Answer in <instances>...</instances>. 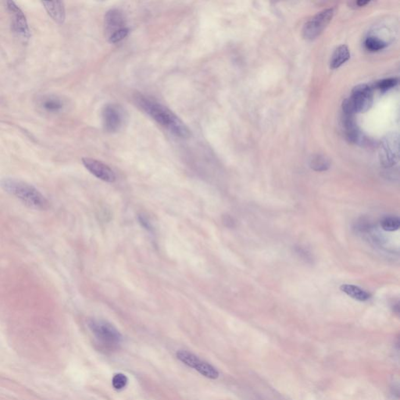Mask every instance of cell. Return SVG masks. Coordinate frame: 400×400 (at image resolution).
<instances>
[{
    "instance_id": "cell-1",
    "label": "cell",
    "mask_w": 400,
    "mask_h": 400,
    "mask_svg": "<svg viewBox=\"0 0 400 400\" xmlns=\"http://www.w3.org/2000/svg\"><path fill=\"white\" fill-rule=\"evenodd\" d=\"M135 103L149 117L173 135L182 139L190 136V130L185 123L171 110L157 100L146 95H138L135 97Z\"/></svg>"
},
{
    "instance_id": "cell-2",
    "label": "cell",
    "mask_w": 400,
    "mask_h": 400,
    "mask_svg": "<svg viewBox=\"0 0 400 400\" xmlns=\"http://www.w3.org/2000/svg\"><path fill=\"white\" fill-rule=\"evenodd\" d=\"M0 187L29 208L42 211L49 209L50 203L46 197L28 182L14 178H4L0 180Z\"/></svg>"
},
{
    "instance_id": "cell-3",
    "label": "cell",
    "mask_w": 400,
    "mask_h": 400,
    "mask_svg": "<svg viewBox=\"0 0 400 400\" xmlns=\"http://www.w3.org/2000/svg\"><path fill=\"white\" fill-rule=\"evenodd\" d=\"M88 326L104 348L114 349L120 345L122 335L110 322L103 319L92 318L88 321Z\"/></svg>"
},
{
    "instance_id": "cell-4",
    "label": "cell",
    "mask_w": 400,
    "mask_h": 400,
    "mask_svg": "<svg viewBox=\"0 0 400 400\" xmlns=\"http://www.w3.org/2000/svg\"><path fill=\"white\" fill-rule=\"evenodd\" d=\"M176 356L182 363L196 370L204 377L213 380L218 379V370L214 366L209 364L208 362L203 360L192 353L187 350H179Z\"/></svg>"
},
{
    "instance_id": "cell-5",
    "label": "cell",
    "mask_w": 400,
    "mask_h": 400,
    "mask_svg": "<svg viewBox=\"0 0 400 400\" xmlns=\"http://www.w3.org/2000/svg\"><path fill=\"white\" fill-rule=\"evenodd\" d=\"M345 100L355 114L364 113L367 111L373 104V91L369 85L362 84L356 86L349 98Z\"/></svg>"
},
{
    "instance_id": "cell-6",
    "label": "cell",
    "mask_w": 400,
    "mask_h": 400,
    "mask_svg": "<svg viewBox=\"0 0 400 400\" xmlns=\"http://www.w3.org/2000/svg\"><path fill=\"white\" fill-rule=\"evenodd\" d=\"M334 9L329 8L322 10L304 25L303 34L305 39L313 40L320 35L332 20Z\"/></svg>"
},
{
    "instance_id": "cell-7",
    "label": "cell",
    "mask_w": 400,
    "mask_h": 400,
    "mask_svg": "<svg viewBox=\"0 0 400 400\" xmlns=\"http://www.w3.org/2000/svg\"><path fill=\"white\" fill-rule=\"evenodd\" d=\"M379 157L381 164L385 167L395 165L398 160V135L391 133L381 142Z\"/></svg>"
},
{
    "instance_id": "cell-8",
    "label": "cell",
    "mask_w": 400,
    "mask_h": 400,
    "mask_svg": "<svg viewBox=\"0 0 400 400\" xmlns=\"http://www.w3.org/2000/svg\"><path fill=\"white\" fill-rule=\"evenodd\" d=\"M7 9L12 16L13 31L22 39H29L30 37L29 24H28L27 19L23 14V11L13 1H8L7 3Z\"/></svg>"
},
{
    "instance_id": "cell-9",
    "label": "cell",
    "mask_w": 400,
    "mask_h": 400,
    "mask_svg": "<svg viewBox=\"0 0 400 400\" xmlns=\"http://www.w3.org/2000/svg\"><path fill=\"white\" fill-rule=\"evenodd\" d=\"M84 167L100 180L106 182H114L116 180L115 173L108 165L95 159H82Z\"/></svg>"
},
{
    "instance_id": "cell-10",
    "label": "cell",
    "mask_w": 400,
    "mask_h": 400,
    "mask_svg": "<svg viewBox=\"0 0 400 400\" xmlns=\"http://www.w3.org/2000/svg\"><path fill=\"white\" fill-rule=\"evenodd\" d=\"M123 114L121 108L115 104H108L103 110L104 126L108 132H116L121 128Z\"/></svg>"
},
{
    "instance_id": "cell-11",
    "label": "cell",
    "mask_w": 400,
    "mask_h": 400,
    "mask_svg": "<svg viewBox=\"0 0 400 400\" xmlns=\"http://www.w3.org/2000/svg\"><path fill=\"white\" fill-rule=\"evenodd\" d=\"M39 106L47 114H57L63 111L65 104L59 95L48 94L39 98Z\"/></svg>"
},
{
    "instance_id": "cell-12",
    "label": "cell",
    "mask_w": 400,
    "mask_h": 400,
    "mask_svg": "<svg viewBox=\"0 0 400 400\" xmlns=\"http://www.w3.org/2000/svg\"><path fill=\"white\" fill-rule=\"evenodd\" d=\"M105 23L106 31L110 37L112 34L117 31L125 28L124 17L120 10L113 9V10H110L107 12L105 15V23Z\"/></svg>"
},
{
    "instance_id": "cell-13",
    "label": "cell",
    "mask_w": 400,
    "mask_h": 400,
    "mask_svg": "<svg viewBox=\"0 0 400 400\" xmlns=\"http://www.w3.org/2000/svg\"><path fill=\"white\" fill-rule=\"evenodd\" d=\"M342 120L346 139L354 143L358 142L360 139V132L354 120V114L351 112L342 110Z\"/></svg>"
},
{
    "instance_id": "cell-14",
    "label": "cell",
    "mask_w": 400,
    "mask_h": 400,
    "mask_svg": "<svg viewBox=\"0 0 400 400\" xmlns=\"http://www.w3.org/2000/svg\"><path fill=\"white\" fill-rule=\"evenodd\" d=\"M44 7L48 12V15L52 17L57 23H63L65 20V7L63 2H42Z\"/></svg>"
},
{
    "instance_id": "cell-15",
    "label": "cell",
    "mask_w": 400,
    "mask_h": 400,
    "mask_svg": "<svg viewBox=\"0 0 400 400\" xmlns=\"http://www.w3.org/2000/svg\"><path fill=\"white\" fill-rule=\"evenodd\" d=\"M350 58L349 49L345 45H342L335 49L331 59V68L336 69L345 64Z\"/></svg>"
},
{
    "instance_id": "cell-16",
    "label": "cell",
    "mask_w": 400,
    "mask_h": 400,
    "mask_svg": "<svg viewBox=\"0 0 400 400\" xmlns=\"http://www.w3.org/2000/svg\"><path fill=\"white\" fill-rule=\"evenodd\" d=\"M340 289L342 292L348 295V296L354 298V299L358 300V301H361V302L367 301L370 297L368 292H366L364 289H360V287L356 286V285L345 284L340 287Z\"/></svg>"
},
{
    "instance_id": "cell-17",
    "label": "cell",
    "mask_w": 400,
    "mask_h": 400,
    "mask_svg": "<svg viewBox=\"0 0 400 400\" xmlns=\"http://www.w3.org/2000/svg\"><path fill=\"white\" fill-rule=\"evenodd\" d=\"M330 160L323 155H314L310 161V166L316 171H325L330 167Z\"/></svg>"
},
{
    "instance_id": "cell-18",
    "label": "cell",
    "mask_w": 400,
    "mask_h": 400,
    "mask_svg": "<svg viewBox=\"0 0 400 400\" xmlns=\"http://www.w3.org/2000/svg\"><path fill=\"white\" fill-rule=\"evenodd\" d=\"M381 226L386 232H395L399 229V218L395 216H387L381 220Z\"/></svg>"
},
{
    "instance_id": "cell-19",
    "label": "cell",
    "mask_w": 400,
    "mask_h": 400,
    "mask_svg": "<svg viewBox=\"0 0 400 400\" xmlns=\"http://www.w3.org/2000/svg\"><path fill=\"white\" fill-rule=\"evenodd\" d=\"M366 48L371 52H378L386 47V43L377 37L369 36L364 42Z\"/></svg>"
},
{
    "instance_id": "cell-20",
    "label": "cell",
    "mask_w": 400,
    "mask_h": 400,
    "mask_svg": "<svg viewBox=\"0 0 400 400\" xmlns=\"http://www.w3.org/2000/svg\"><path fill=\"white\" fill-rule=\"evenodd\" d=\"M129 382L127 376L121 373H117L114 375L112 379V385L117 390H120L126 387Z\"/></svg>"
},
{
    "instance_id": "cell-21",
    "label": "cell",
    "mask_w": 400,
    "mask_h": 400,
    "mask_svg": "<svg viewBox=\"0 0 400 400\" xmlns=\"http://www.w3.org/2000/svg\"><path fill=\"white\" fill-rule=\"evenodd\" d=\"M129 33V29L128 28H123V29H120V30L117 31V32H114V33L112 34L109 38V41L110 42L113 44L118 43L120 42V41L123 40L126 37L128 36Z\"/></svg>"
},
{
    "instance_id": "cell-22",
    "label": "cell",
    "mask_w": 400,
    "mask_h": 400,
    "mask_svg": "<svg viewBox=\"0 0 400 400\" xmlns=\"http://www.w3.org/2000/svg\"><path fill=\"white\" fill-rule=\"evenodd\" d=\"M397 84H398V79H387L379 81L376 85H377L378 89H380V90L386 91L388 89L394 88Z\"/></svg>"
},
{
    "instance_id": "cell-23",
    "label": "cell",
    "mask_w": 400,
    "mask_h": 400,
    "mask_svg": "<svg viewBox=\"0 0 400 400\" xmlns=\"http://www.w3.org/2000/svg\"><path fill=\"white\" fill-rule=\"evenodd\" d=\"M139 217V221H140V223H142V226H143L145 229H148V230L151 229V223H150L149 220H148L146 216H144L142 215V214H141Z\"/></svg>"
},
{
    "instance_id": "cell-24",
    "label": "cell",
    "mask_w": 400,
    "mask_h": 400,
    "mask_svg": "<svg viewBox=\"0 0 400 400\" xmlns=\"http://www.w3.org/2000/svg\"><path fill=\"white\" fill-rule=\"evenodd\" d=\"M369 1H358V2L356 3L358 7H364V6L367 5V4H369Z\"/></svg>"
}]
</instances>
